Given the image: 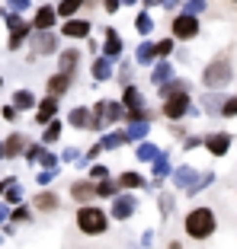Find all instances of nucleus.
<instances>
[{"instance_id": "e433bc0d", "label": "nucleus", "mask_w": 237, "mask_h": 249, "mask_svg": "<svg viewBox=\"0 0 237 249\" xmlns=\"http://www.w3.org/2000/svg\"><path fill=\"white\" fill-rule=\"evenodd\" d=\"M103 7H106V13H116V10H118V0H103Z\"/></svg>"}, {"instance_id": "6ab92c4d", "label": "nucleus", "mask_w": 237, "mask_h": 249, "mask_svg": "<svg viewBox=\"0 0 237 249\" xmlns=\"http://www.w3.org/2000/svg\"><path fill=\"white\" fill-rule=\"evenodd\" d=\"M109 36H106V54L109 58H116L118 52H122V42H118V36H116V29H106Z\"/></svg>"}, {"instance_id": "bb28decb", "label": "nucleus", "mask_w": 237, "mask_h": 249, "mask_svg": "<svg viewBox=\"0 0 237 249\" xmlns=\"http://www.w3.org/2000/svg\"><path fill=\"white\" fill-rule=\"evenodd\" d=\"M93 77H97V80H106V77H109V61L106 58H99L97 64H93Z\"/></svg>"}, {"instance_id": "ddd939ff", "label": "nucleus", "mask_w": 237, "mask_h": 249, "mask_svg": "<svg viewBox=\"0 0 237 249\" xmlns=\"http://www.w3.org/2000/svg\"><path fill=\"white\" fill-rule=\"evenodd\" d=\"M10 26H13V38H10V48H20L22 38L29 36V26H22L20 19H10Z\"/></svg>"}, {"instance_id": "c03bdc74", "label": "nucleus", "mask_w": 237, "mask_h": 249, "mask_svg": "<svg viewBox=\"0 0 237 249\" xmlns=\"http://www.w3.org/2000/svg\"><path fill=\"white\" fill-rule=\"evenodd\" d=\"M231 3H237V0H231Z\"/></svg>"}, {"instance_id": "f704fd0d", "label": "nucleus", "mask_w": 237, "mask_h": 249, "mask_svg": "<svg viewBox=\"0 0 237 249\" xmlns=\"http://www.w3.org/2000/svg\"><path fill=\"white\" fill-rule=\"evenodd\" d=\"M160 208H163V217H167V214H170V208H173V198L163 195V198H160Z\"/></svg>"}, {"instance_id": "20e7f679", "label": "nucleus", "mask_w": 237, "mask_h": 249, "mask_svg": "<svg viewBox=\"0 0 237 249\" xmlns=\"http://www.w3.org/2000/svg\"><path fill=\"white\" fill-rule=\"evenodd\" d=\"M186 112H189V93H173V96H167V103H163V115L167 118H183Z\"/></svg>"}, {"instance_id": "a211bd4d", "label": "nucleus", "mask_w": 237, "mask_h": 249, "mask_svg": "<svg viewBox=\"0 0 237 249\" xmlns=\"http://www.w3.org/2000/svg\"><path fill=\"white\" fill-rule=\"evenodd\" d=\"M55 48H58V38H55V36H39V38H36V52H39V54L55 52Z\"/></svg>"}, {"instance_id": "9d476101", "label": "nucleus", "mask_w": 237, "mask_h": 249, "mask_svg": "<svg viewBox=\"0 0 237 249\" xmlns=\"http://www.w3.org/2000/svg\"><path fill=\"white\" fill-rule=\"evenodd\" d=\"M90 32V22L87 19H71L64 26V36H71V38H83Z\"/></svg>"}, {"instance_id": "c756f323", "label": "nucleus", "mask_w": 237, "mask_h": 249, "mask_svg": "<svg viewBox=\"0 0 237 249\" xmlns=\"http://www.w3.org/2000/svg\"><path fill=\"white\" fill-rule=\"evenodd\" d=\"M170 52H173V42H170V38H163V42L154 45V54H160V58H167Z\"/></svg>"}, {"instance_id": "7ed1b4c3", "label": "nucleus", "mask_w": 237, "mask_h": 249, "mask_svg": "<svg viewBox=\"0 0 237 249\" xmlns=\"http://www.w3.org/2000/svg\"><path fill=\"white\" fill-rule=\"evenodd\" d=\"M77 227L87 236H99L109 227V217H106V211H99V208H80V211H77Z\"/></svg>"}, {"instance_id": "37998d69", "label": "nucleus", "mask_w": 237, "mask_h": 249, "mask_svg": "<svg viewBox=\"0 0 237 249\" xmlns=\"http://www.w3.org/2000/svg\"><path fill=\"white\" fill-rule=\"evenodd\" d=\"M0 157H3V144H0Z\"/></svg>"}, {"instance_id": "f3484780", "label": "nucleus", "mask_w": 237, "mask_h": 249, "mask_svg": "<svg viewBox=\"0 0 237 249\" xmlns=\"http://www.w3.org/2000/svg\"><path fill=\"white\" fill-rule=\"evenodd\" d=\"M13 106L16 109H32V106H36V96H32L29 89H20V93L13 96Z\"/></svg>"}, {"instance_id": "39448f33", "label": "nucleus", "mask_w": 237, "mask_h": 249, "mask_svg": "<svg viewBox=\"0 0 237 249\" xmlns=\"http://www.w3.org/2000/svg\"><path fill=\"white\" fill-rule=\"evenodd\" d=\"M173 36L177 38H183V42H189V38H196L199 36V19H196V16H177V19H173Z\"/></svg>"}, {"instance_id": "1a4fd4ad", "label": "nucleus", "mask_w": 237, "mask_h": 249, "mask_svg": "<svg viewBox=\"0 0 237 249\" xmlns=\"http://www.w3.org/2000/svg\"><path fill=\"white\" fill-rule=\"evenodd\" d=\"M52 26H55V10L52 7H42L36 13V19H32V29L42 32V29H52Z\"/></svg>"}, {"instance_id": "ea45409f", "label": "nucleus", "mask_w": 237, "mask_h": 249, "mask_svg": "<svg viewBox=\"0 0 237 249\" xmlns=\"http://www.w3.org/2000/svg\"><path fill=\"white\" fill-rule=\"evenodd\" d=\"M10 3H13V10H26V3H29V0H10Z\"/></svg>"}, {"instance_id": "473e14b6", "label": "nucleus", "mask_w": 237, "mask_h": 249, "mask_svg": "<svg viewBox=\"0 0 237 249\" xmlns=\"http://www.w3.org/2000/svg\"><path fill=\"white\" fill-rule=\"evenodd\" d=\"M167 173H170V166H167V160H157V163H154V179L160 182V179L167 176Z\"/></svg>"}, {"instance_id": "c9c22d12", "label": "nucleus", "mask_w": 237, "mask_h": 249, "mask_svg": "<svg viewBox=\"0 0 237 249\" xmlns=\"http://www.w3.org/2000/svg\"><path fill=\"white\" fill-rule=\"evenodd\" d=\"M138 29L141 32H151V16H141V19H138Z\"/></svg>"}, {"instance_id": "4468645a", "label": "nucleus", "mask_w": 237, "mask_h": 249, "mask_svg": "<svg viewBox=\"0 0 237 249\" xmlns=\"http://www.w3.org/2000/svg\"><path fill=\"white\" fill-rule=\"evenodd\" d=\"M22 147H26V138L22 134H10V141L3 144V157H16Z\"/></svg>"}, {"instance_id": "9b49d317", "label": "nucleus", "mask_w": 237, "mask_h": 249, "mask_svg": "<svg viewBox=\"0 0 237 249\" xmlns=\"http://www.w3.org/2000/svg\"><path fill=\"white\" fill-rule=\"evenodd\" d=\"M71 124H77V128H97V118H90L87 109H74L71 112Z\"/></svg>"}, {"instance_id": "72a5a7b5", "label": "nucleus", "mask_w": 237, "mask_h": 249, "mask_svg": "<svg viewBox=\"0 0 237 249\" xmlns=\"http://www.w3.org/2000/svg\"><path fill=\"white\" fill-rule=\"evenodd\" d=\"M125 144V134H112V138H103V147H118Z\"/></svg>"}, {"instance_id": "0eeeda50", "label": "nucleus", "mask_w": 237, "mask_h": 249, "mask_svg": "<svg viewBox=\"0 0 237 249\" xmlns=\"http://www.w3.org/2000/svg\"><path fill=\"white\" fill-rule=\"evenodd\" d=\"M132 214H135V198H132V195L118 198V201H116V208H112V217H118V220H128Z\"/></svg>"}, {"instance_id": "412c9836", "label": "nucleus", "mask_w": 237, "mask_h": 249, "mask_svg": "<svg viewBox=\"0 0 237 249\" xmlns=\"http://www.w3.org/2000/svg\"><path fill=\"white\" fill-rule=\"evenodd\" d=\"M71 195H74L77 201H83V198H90V195H97V192H93V185H90V182H77L74 189H71Z\"/></svg>"}, {"instance_id": "393cba45", "label": "nucleus", "mask_w": 237, "mask_h": 249, "mask_svg": "<svg viewBox=\"0 0 237 249\" xmlns=\"http://www.w3.org/2000/svg\"><path fill=\"white\" fill-rule=\"evenodd\" d=\"M58 134H61V122H48V128H45L42 141H45V144H52V141H58Z\"/></svg>"}, {"instance_id": "7c9ffc66", "label": "nucleus", "mask_w": 237, "mask_h": 249, "mask_svg": "<svg viewBox=\"0 0 237 249\" xmlns=\"http://www.w3.org/2000/svg\"><path fill=\"white\" fill-rule=\"evenodd\" d=\"M205 10V0H189L186 3V16H196V13H202Z\"/></svg>"}, {"instance_id": "aec40b11", "label": "nucleus", "mask_w": 237, "mask_h": 249, "mask_svg": "<svg viewBox=\"0 0 237 249\" xmlns=\"http://www.w3.org/2000/svg\"><path fill=\"white\" fill-rule=\"evenodd\" d=\"M170 73H173V71H170V64H157V67H154V73H151V80L163 87V83L170 80Z\"/></svg>"}, {"instance_id": "58836bf2", "label": "nucleus", "mask_w": 237, "mask_h": 249, "mask_svg": "<svg viewBox=\"0 0 237 249\" xmlns=\"http://www.w3.org/2000/svg\"><path fill=\"white\" fill-rule=\"evenodd\" d=\"M93 176H97V179H106V166H93Z\"/></svg>"}, {"instance_id": "4be33fe9", "label": "nucleus", "mask_w": 237, "mask_h": 249, "mask_svg": "<svg viewBox=\"0 0 237 249\" xmlns=\"http://www.w3.org/2000/svg\"><path fill=\"white\" fill-rule=\"evenodd\" d=\"M80 7H83V0H61L58 13H61V16H74V13H77Z\"/></svg>"}, {"instance_id": "423d86ee", "label": "nucleus", "mask_w": 237, "mask_h": 249, "mask_svg": "<svg viewBox=\"0 0 237 249\" xmlns=\"http://www.w3.org/2000/svg\"><path fill=\"white\" fill-rule=\"evenodd\" d=\"M205 147H208V154H212V157H224L231 150V134L228 131L208 134V138H205Z\"/></svg>"}, {"instance_id": "cd10ccee", "label": "nucleus", "mask_w": 237, "mask_h": 249, "mask_svg": "<svg viewBox=\"0 0 237 249\" xmlns=\"http://www.w3.org/2000/svg\"><path fill=\"white\" fill-rule=\"evenodd\" d=\"M93 192H97V195H103V198H112V195H116V182H109V179H103V182H99V185H97Z\"/></svg>"}, {"instance_id": "f8f14e48", "label": "nucleus", "mask_w": 237, "mask_h": 249, "mask_svg": "<svg viewBox=\"0 0 237 249\" xmlns=\"http://www.w3.org/2000/svg\"><path fill=\"white\" fill-rule=\"evenodd\" d=\"M32 205H36L39 211H58V195H52V192H42V195H39Z\"/></svg>"}, {"instance_id": "a878e982", "label": "nucleus", "mask_w": 237, "mask_h": 249, "mask_svg": "<svg viewBox=\"0 0 237 249\" xmlns=\"http://www.w3.org/2000/svg\"><path fill=\"white\" fill-rule=\"evenodd\" d=\"M148 134V122H138V124H132V131L125 134V141H141Z\"/></svg>"}, {"instance_id": "2f4dec72", "label": "nucleus", "mask_w": 237, "mask_h": 249, "mask_svg": "<svg viewBox=\"0 0 237 249\" xmlns=\"http://www.w3.org/2000/svg\"><path fill=\"white\" fill-rule=\"evenodd\" d=\"M138 61H144V64L154 61V45H141V48H138Z\"/></svg>"}, {"instance_id": "f03ea898", "label": "nucleus", "mask_w": 237, "mask_h": 249, "mask_svg": "<svg viewBox=\"0 0 237 249\" xmlns=\"http://www.w3.org/2000/svg\"><path fill=\"white\" fill-rule=\"evenodd\" d=\"M231 77H234V67H231V58H224V54H218L212 64L205 67V73H202V83H205L208 89H221L231 83Z\"/></svg>"}, {"instance_id": "6e6552de", "label": "nucleus", "mask_w": 237, "mask_h": 249, "mask_svg": "<svg viewBox=\"0 0 237 249\" xmlns=\"http://www.w3.org/2000/svg\"><path fill=\"white\" fill-rule=\"evenodd\" d=\"M67 87H71V77H67V73H55L52 80H48V96L58 99L61 93H67Z\"/></svg>"}, {"instance_id": "79ce46f5", "label": "nucleus", "mask_w": 237, "mask_h": 249, "mask_svg": "<svg viewBox=\"0 0 237 249\" xmlns=\"http://www.w3.org/2000/svg\"><path fill=\"white\" fill-rule=\"evenodd\" d=\"M144 3H148V7H154V3H160V0H144Z\"/></svg>"}, {"instance_id": "4c0bfd02", "label": "nucleus", "mask_w": 237, "mask_h": 249, "mask_svg": "<svg viewBox=\"0 0 237 249\" xmlns=\"http://www.w3.org/2000/svg\"><path fill=\"white\" fill-rule=\"evenodd\" d=\"M0 112H3V118H10V122H13V118H16V109H13V106H3V109H0Z\"/></svg>"}, {"instance_id": "a18cd8bd", "label": "nucleus", "mask_w": 237, "mask_h": 249, "mask_svg": "<svg viewBox=\"0 0 237 249\" xmlns=\"http://www.w3.org/2000/svg\"><path fill=\"white\" fill-rule=\"evenodd\" d=\"M0 83H3V80H0Z\"/></svg>"}, {"instance_id": "2eb2a0df", "label": "nucleus", "mask_w": 237, "mask_h": 249, "mask_svg": "<svg viewBox=\"0 0 237 249\" xmlns=\"http://www.w3.org/2000/svg\"><path fill=\"white\" fill-rule=\"evenodd\" d=\"M55 109H58V103H55L52 96H48V99H45L42 106H39V112H36V118L39 122H52V115H55Z\"/></svg>"}, {"instance_id": "c85d7f7f", "label": "nucleus", "mask_w": 237, "mask_h": 249, "mask_svg": "<svg viewBox=\"0 0 237 249\" xmlns=\"http://www.w3.org/2000/svg\"><path fill=\"white\" fill-rule=\"evenodd\" d=\"M154 157H160L154 144H141V147H138V160H154Z\"/></svg>"}, {"instance_id": "f257e3e1", "label": "nucleus", "mask_w": 237, "mask_h": 249, "mask_svg": "<svg viewBox=\"0 0 237 249\" xmlns=\"http://www.w3.org/2000/svg\"><path fill=\"white\" fill-rule=\"evenodd\" d=\"M215 227L218 224H215V211L212 208H193L183 220L186 236H193V240H208V236L215 233Z\"/></svg>"}, {"instance_id": "b1692460", "label": "nucleus", "mask_w": 237, "mask_h": 249, "mask_svg": "<svg viewBox=\"0 0 237 249\" xmlns=\"http://www.w3.org/2000/svg\"><path fill=\"white\" fill-rule=\"evenodd\" d=\"M218 112H221L224 118H234V115H237V96H228V99L221 103V109H218Z\"/></svg>"}, {"instance_id": "5701e85b", "label": "nucleus", "mask_w": 237, "mask_h": 249, "mask_svg": "<svg viewBox=\"0 0 237 249\" xmlns=\"http://www.w3.org/2000/svg\"><path fill=\"white\" fill-rule=\"evenodd\" d=\"M118 185H125V189H141V185H144V179H141L138 173H125V176L118 179Z\"/></svg>"}, {"instance_id": "dca6fc26", "label": "nucleus", "mask_w": 237, "mask_h": 249, "mask_svg": "<svg viewBox=\"0 0 237 249\" xmlns=\"http://www.w3.org/2000/svg\"><path fill=\"white\" fill-rule=\"evenodd\" d=\"M77 58H80L77 52H64V54H61V71L58 73H67V77H71V73H74V67H77Z\"/></svg>"}, {"instance_id": "a19ab883", "label": "nucleus", "mask_w": 237, "mask_h": 249, "mask_svg": "<svg viewBox=\"0 0 237 249\" xmlns=\"http://www.w3.org/2000/svg\"><path fill=\"white\" fill-rule=\"evenodd\" d=\"M3 217H7V208H0V220H3Z\"/></svg>"}]
</instances>
